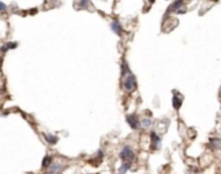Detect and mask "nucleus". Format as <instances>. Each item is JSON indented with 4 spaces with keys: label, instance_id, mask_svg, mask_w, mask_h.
<instances>
[{
    "label": "nucleus",
    "instance_id": "nucleus-1",
    "mask_svg": "<svg viewBox=\"0 0 221 174\" xmlns=\"http://www.w3.org/2000/svg\"><path fill=\"white\" fill-rule=\"evenodd\" d=\"M119 157L123 160V163H132L134 159V152L129 146H124L119 153Z\"/></svg>",
    "mask_w": 221,
    "mask_h": 174
},
{
    "label": "nucleus",
    "instance_id": "nucleus-2",
    "mask_svg": "<svg viewBox=\"0 0 221 174\" xmlns=\"http://www.w3.org/2000/svg\"><path fill=\"white\" fill-rule=\"evenodd\" d=\"M123 85H124V89L128 90V92L134 90V89H136V86H137L136 76H134L133 74L127 75L126 77H124V83H123Z\"/></svg>",
    "mask_w": 221,
    "mask_h": 174
},
{
    "label": "nucleus",
    "instance_id": "nucleus-3",
    "mask_svg": "<svg viewBox=\"0 0 221 174\" xmlns=\"http://www.w3.org/2000/svg\"><path fill=\"white\" fill-rule=\"evenodd\" d=\"M126 120H127V123L129 124V127H131L132 129H138L141 127V121H138V119H137V116L134 115V114H131V115H127V118H126Z\"/></svg>",
    "mask_w": 221,
    "mask_h": 174
},
{
    "label": "nucleus",
    "instance_id": "nucleus-4",
    "mask_svg": "<svg viewBox=\"0 0 221 174\" xmlns=\"http://www.w3.org/2000/svg\"><path fill=\"white\" fill-rule=\"evenodd\" d=\"M150 139H151V148L153 150H159L160 148V143H162V138L155 132H151Z\"/></svg>",
    "mask_w": 221,
    "mask_h": 174
},
{
    "label": "nucleus",
    "instance_id": "nucleus-5",
    "mask_svg": "<svg viewBox=\"0 0 221 174\" xmlns=\"http://www.w3.org/2000/svg\"><path fill=\"white\" fill-rule=\"evenodd\" d=\"M182 95L179 93V92H175V94H173V98H172V106H173V108H176V110H179L180 107H181V105H182Z\"/></svg>",
    "mask_w": 221,
    "mask_h": 174
},
{
    "label": "nucleus",
    "instance_id": "nucleus-6",
    "mask_svg": "<svg viewBox=\"0 0 221 174\" xmlns=\"http://www.w3.org/2000/svg\"><path fill=\"white\" fill-rule=\"evenodd\" d=\"M110 28H111V31L115 34V35H118V36L122 35V25L118 19H114V22L110 23Z\"/></svg>",
    "mask_w": 221,
    "mask_h": 174
},
{
    "label": "nucleus",
    "instance_id": "nucleus-7",
    "mask_svg": "<svg viewBox=\"0 0 221 174\" xmlns=\"http://www.w3.org/2000/svg\"><path fill=\"white\" fill-rule=\"evenodd\" d=\"M181 5H184V2H173L170 5V8H168V11H167V13H179L180 11H179V8L181 7Z\"/></svg>",
    "mask_w": 221,
    "mask_h": 174
},
{
    "label": "nucleus",
    "instance_id": "nucleus-8",
    "mask_svg": "<svg viewBox=\"0 0 221 174\" xmlns=\"http://www.w3.org/2000/svg\"><path fill=\"white\" fill-rule=\"evenodd\" d=\"M209 147L212 150L221 148V139H219V138H211L209 139Z\"/></svg>",
    "mask_w": 221,
    "mask_h": 174
},
{
    "label": "nucleus",
    "instance_id": "nucleus-9",
    "mask_svg": "<svg viewBox=\"0 0 221 174\" xmlns=\"http://www.w3.org/2000/svg\"><path fill=\"white\" fill-rule=\"evenodd\" d=\"M131 166H132V163H123L122 166L119 168L118 173H119V174H126V173L129 170V169H131Z\"/></svg>",
    "mask_w": 221,
    "mask_h": 174
},
{
    "label": "nucleus",
    "instance_id": "nucleus-10",
    "mask_svg": "<svg viewBox=\"0 0 221 174\" xmlns=\"http://www.w3.org/2000/svg\"><path fill=\"white\" fill-rule=\"evenodd\" d=\"M44 138L47 139V142L51 143V144H56L57 142H58V137H56V135H51L48 133H44Z\"/></svg>",
    "mask_w": 221,
    "mask_h": 174
},
{
    "label": "nucleus",
    "instance_id": "nucleus-11",
    "mask_svg": "<svg viewBox=\"0 0 221 174\" xmlns=\"http://www.w3.org/2000/svg\"><path fill=\"white\" fill-rule=\"evenodd\" d=\"M14 48H17V43H7V44H4L2 47V52L5 53L7 50L9 49H14Z\"/></svg>",
    "mask_w": 221,
    "mask_h": 174
},
{
    "label": "nucleus",
    "instance_id": "nucleus-12",
    "mask_svg": "<svg viewBox=\"0 0 221 174\" xmlns=\"http://www.w3.org/2000/svg\"><path fill=\"white\" fill-rule=\"evenodd\" d=\"M52 165V157L49 156V155H45L44 159H43V163H41V166L43 168H48Z\"/></svg>",
    "mask_w": 221,
    "mask_h": 174
},
{
    "label": "nucleus",
    "instance_id": "nucleus-13",
    "mask_svg": "<svg viewBox=\"0 0 221 174\" xmlns=\"http://www.w3.org/2000/svg\"><path fill=\"white\" fill-rule=\"evenodd\" d=\"M129 74H132L131 72V70H129V67H128V63H127V61H124L123 63H122V75H129Z\"/></svg>",
    "mask_w": 221,
    "mask_h": 174
},
{
    "label": "nucleus",
    "instance_id": "nucleus-14",
    "mask_svg": "<svg viewBox=\"0 0 221 174\" xmlns=\"http://www.w3.org/2000/svg\"><path fill=\"white\" fill-rule=\"evenodd\" d=\"M151 124H153V123H151L150 119H142V120H141V127L145 128V129L149 128V127H151Z\"/></svg>",
    "mask_w": 221,
    "mask_h": 174
},
{
    "label": "nucleus",
    "instance_id": "nucleus-15",
    "mask_svg": "<svg viewBox=\"0 0 221 174\" xmlns=\"http://www.w3.org/2000/svg\"><path fill=\"white\" fill-rule=\"evenodd\" d=\"M49 168H51V170H52V174H53L54 172L60 170V164H52V165H51Z\"/></svg>",
    "mask_w": 221,
    "mask_h": 174
},
{
    "label": "nucleus",
    "instance_id": "nucleus-16",
    "mask_svg": "<svg viewBox=\"0 0 221 174\" xmlns=\"http://www.w3.org/2000/svg\"><path fill=\"white\" fill-rule=\"evenodd\" d=\"M0 11L2 12L5 11V4H4V2H0Z\"/></svg>",
    "mask_w": 221,
    "mask_h": 174
},
{
    "label": "nucleus",
    "instance_id": "nucleus-17",
    "mask_svg": "<svg viewBox=\"0 0 221 174\" xmlns=\"http://www.w3.org/2000/svg\"><path fill=\"white\" fill-rule=\"evenodd\" d=\"M45 174H52V173H45Z\"/></svg>",
    "mask_w": 221,
    "mask_h": 174
}]
</instances>
